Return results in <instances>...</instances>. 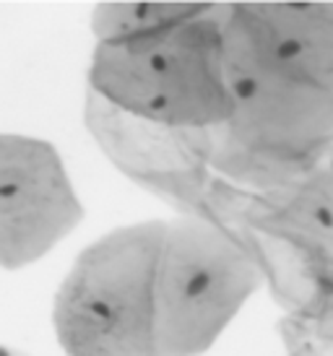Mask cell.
Wrapping results in <instances>:
<instances>
[{
	"label": "cell",
	"instance_id": "obj_1",
	"mask_svg": "<svg viewBox=\"0 0 333 356\" xmlns=\"http://www.w3.org/2000/svg\"><path fill=\"white\" fill-rule=\"evenodd\" d=\"M208 286H211V276H208L206 271H201V273H195V276L188 281L185 294H188V297H198V294H203Z\"/></svg>",
	"mask_w": 333,
	"mask_h": 356
},
{
	"label": "cell",
	"instance_id": "obj_2",
	"mask_svg": "<svg viewBox=\"0 0 333 356\" xmlns=\"http://www.w3.org/2000/svg\"><path fill=\"white\" fill-rule=\"evenodd\" d=\"M276 55H279L281 60L299 57V55H302V42H297V39H281V44L276 47Z\"/></svg>",
	"mask_w": 333,
	"mask_h": 356
},
{
	"label": "cell",
	"instance_id": "obj_3",
	"mask_svg": "<svg viewBox=\"0 0 333 356\" xmlns=\"http://www.w3.org/2000/svg\"><path fill=\"white\" fill-rule=\"evenodd\" d=\"M255 88H258V83H255L253 78H239V81L234 83V91L239 94V99H250V96L255 94Z\"/></svg>",
	"mask_w": 333,
	"mask_h": 356
},
{
	"label": "cell",
	"instance_id": "obj_4",
	"mask_svg": "<svg viewBox=\"0 0 333 356\" xmlns=\"http://www.w3.org/2000/svg\"><path fill=\"white\" fill-rule=\"evenodd\" d=\"M315 221H318V224H323V226H333V213L328 208H318L315 211Z\"/></svg>",
	"mask_w": 333,
	"mask_h": 356
},
{
	"label": "cell",
	"instance_id": "obj_5",
	"mask_svg": "<svg viewBox=\"0 0 333 356\" xmlns=\"http://www.w3.org/2000/svg\"><path fill=\"white\" fill-rule=\"evenodd\" d=\"M148 65H151V71H157V73H162V71L167 68V57H164V55H151V60H148Z\"/></svg>",
	"mask_w": 333,
	"mask_h": 356
},
{
	"label": "cell",
	"instance_id": "obj_6",
	"mask_svg": "<svg viewBox=\"0 0 333 356\" xmlns=\"http://www.w3.org/2000/svg\"><path fill=\"white\" fill-rule=\"evenodd\" d=\"M16 192H18L16 182H3V185H0V198H13Z\"/></svg>",
	"mask_w": 333,
	"mask_h": 356
},
{
	"label": "cell",
	"instance_id": "obj_7",
	"mask_svg": "<svg viewBox=\"0 0 333 356\" xmlns=\"http://www.w3.org/2000/svg\"><path fill=\"white\" fill-rule=\"evenodd\" d=\"M164 107H167V96H162V94L148 102V109H154V112H157V109H164Z\"/></svg>",
	"mask_w": 333,
	"mask_h": 356
},
{
	"label": "cell",
	"instance_id": "obj_8",
	"mask_svg": "<svg viewBox=\"0 0 333 356\" xmlns=\"http://www.w3.org/2000/svg\"><path fill=\"white\" fill-rule=\"evenodd\" d=\"M92 309H94V315H99V317H109V315H112V312H109V307L102 304V302H97Z\"/></svg>",
	"mask_w": 333,
	"mask_h": 356
},
{
	"label": "cell",
	"instance_id": "obj_9",
	"mask_svg": "<svg viewBox=\"0 0 333 356\" xmlns=\"http://www.w3.org/2000/svg\"><path fill=\"white\" fill-rule=\"evenodd\" d=\"M0 356H8V353H6V351H3V348H0Z\"/></svg>",
	"mask_w": 333,
	"mask_h": 356
}]
</instances>
